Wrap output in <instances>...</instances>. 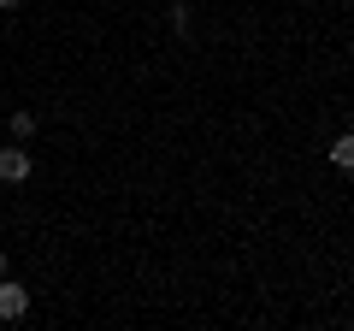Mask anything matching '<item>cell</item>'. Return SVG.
<instances>
[{
	"label": "cell",
	"mask_w": 354,
	"mask_h": 331,
	"mask_svg": "<svg viewBox=\"0 0 354 331\" xmlns=\"http://www.w3.org/2000/svg\"><path fill=\"white\" fill-rule=\"evenodd\" d=\"M30 172H36L30 166V148L24 142H6L0 148V184H30Z\"/></svg>",
	"instance_id": "obj_1"
},
{
	"label": "cell",
	"mask_w": 354,
	"mask_h": 331,
	"mask_svg": "<svg viewBox=\"0 0 354 331\" xmlns=\"http://www.w3.org/2000/svg\"><path fill=\"white\" fill-rule=\"evenodd\" d=\"M24 314H30V290H24V284H12V272H6V278H0V319L18 325Z\"/></svg>",
	"instance_id": "obj_2"
},
{
	"label": "cell",
	"mask_w": 354,
	"mask_h": 331,
	"mask_svg": "<svg viewBox=\"0 0 354 331\" xmlns=\"http://www.w3.org/2000/svg\"><path fill=\"white\" fill-rule=\"evenodd\" d=\"M330 166H337V172H354V130H342V136L330 142Z\"/></svg>",
	"instance_id": "obj_3"
},
{
	"label": "cell",
	"mask_w": 354,
	"mask_h": 331,
	"mask_svg": "<svg viewBox=\"0 0 354 331\" xmlns=\"http://www.w3.org/2000/svg\"><path fill=\"white\" fill-rule=\"evenodd\" d=\"M36 136V113H12V142H30Z\"/></svg>",
	"instance_id": "obj_4"
},
{
	"label": "cell",
	"mask_w": 354,
	"mask_h": 331,
	"mask_svg": "<svg viewBox=\"0 0 354 331\" xmlns=\"http://www.w3.org/2000/svg\"><path fill=\"white\" fill-rule=\"evenodd\" d=\"M12 6H24V0H0V12H12Z\"/></svg>",
	"instance_id": "obj_5"
},
{
	"label": "cell",
	"mask_w": 354,
	"mask_h": 331,
	"mask_svg": "<svg viewBox=\"0 0 354 331\" xmlns=\"http://www.w3.org/2000/svg\"><path fill=\"white\" fill-rule=\"evenodd\" d=\"M0 278H6V255H0Z\"/></svg>",
	"instance_id": "obj_6"
}]
</instances>
